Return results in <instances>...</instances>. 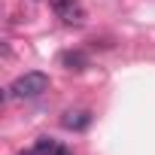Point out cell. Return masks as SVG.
<instances>
[{
    "label": "cell",
    "mask_w": 155,
    "mask_h": 155,
    "mask_svg": "<svg viewBox=\"0 0 155 155\" xmlns=\"http://www.w3.org/2000/svg\"><path fill=\"white\" fill-rule=\"evenodd\" d=\"M55 15L64 21V25H82L85 21V6L79 0H49Z\"/></svg>",
    "instance_id": "7a4b0ae2"
},
{
    "label": "cell",
    "mask_w": 155,
    "mask_h": 155,
    "mask_svg": "<svg viewBox=\"0 0 155 155\" xmlns=\"http://www.w3.org/2000/svg\"><path fill=\"white\" fill-rule=\"evenodd\" d=\"M61 125H64V128H70V131H82V128H88V125H91V113H88V110H76V113H64Z\"/></svg>",
    "instance_id": "3957f363"
},
{
    "label": "cell",
    "mask_w": 155,
    "mask_h": 155,
    "mask_svg": "<svg viewBox=\"0 0 155 155\" xmlns=\"http://www.w3.org/2000/svg\"><path fill=\"white\" fill-rule=\"evenodd\" d=\"M55 146H58V143H55L52 137H40V140H37L31 149H25L21 155H52V152H55Z\"/></svg>",
    "instance_id": "5b68a950"
},
{
    "label": "cell",
    "mask_w": 155,
    "mask_h": 155,
    "mask_svg": "<svg viewBox=\"0 0 155 155\" xmlns=\"http://www.w3.org/2000/svg\"><path fill=\"white\" fill-rule=\"evenodd\" d=\"M43 91H49V76L40 73V70H31V73H21L18 79L9 85V94L12 97H21V101H31V97H40Z\"/></svg>",
    "instance_id": "6da1fadb"
},
{
    "label": "cell",
    "mask_w": 155,
    "mask_h": 155,
    "mask_svg": "<svg viewBox=\"0 0 155 155\" xmlns=\"http://www.w3.org/2000/svg\"><path fill=\"white\" fill-rule=\"evenodd\" d=\"M61 64H64L67 70H76V73H79V70L88 67V58H85L82 52H61Z\"/></svg>",
    "instance_id": "277c9868"
},
{
    "label": "cell",
    "mask_w": 155,
    "mask_h": 155,
    "mask_svg": "<svg viewBox=\"0 0 155 155\" xmlns=\"http://www.w3.org/2000/svg\"><path fill=\"white\" fill-rule=\"evenodd\" d=\"M52 155H70V149H67V146H55V152H52Z\"/></svg>",
    "instance_id": "8992f818"
}]
</instances>
